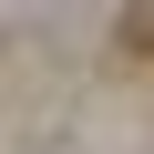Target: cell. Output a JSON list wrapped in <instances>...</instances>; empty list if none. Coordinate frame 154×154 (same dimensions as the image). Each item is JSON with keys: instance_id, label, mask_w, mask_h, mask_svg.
<instances>
[{"instance_id": "6da1fadb", "label": "cell", "mask_w": 154, "mask_h": 154, "mask_svg": "<svg viewBox=\"0 0 154 154\" xmlns=\"http://www.w3.org/2000/svg\"><path fill=\"white\" fill-rule=\"evenodd\" d=\"M123 62H154V0H144V11L123 21Z\"/></svg>"}]
</instances>
